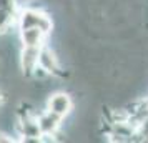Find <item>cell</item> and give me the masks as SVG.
Here are the masks:
<instances>
[{"label": "cell", "instance_id": "6da1fadb", "mask_svg": "<svg viewBox=\"0 0 148 143\" xmlns=\"http://www.w3.org/2000/svg\"><path fill=\"white\" fill-rule=\"evenodd\" d=\"M17 28H40L47 35H52L55 28L53 18L47 10H37L30 7H22L17 17Z\"/></svg>", "mask_w": 148, "mask_h": 143}, {"label": "cell", "instance_id": "7a4b0ae2", "mask_svg": "<svg viewBox=\"0 0 148 143\" xmlns=\"http://www.w3.org/2000/svg\"><path fill=\"white\" fill-rule=\"evenodd\" d=\"M73 96L70 92H65V90H57V92H52L50 95L47 96L45 100V108L53 112L57 115H60L63 120L67 118L68 115L73 113Z\"/></svg>", "mask_w": 148, "mask_h": 143}, {"label": "cell", "instance_id": "3957f363", "mask_svg": "<svg viewBox=\"0 0 148 143\" xmlns=\"http://www.w3.org/2000/svg\"><path fill=\"white\" fill-rule=\"evenodd\" d=\"M38 65L47 70L50 75L58 77V78H65L67 77V72H63V67H62V62L58 53L55 52L53 48H50L45 43L40 50V57H38Z\"/></svg>", "mask_w": 148, "mask_h": 143}, {"label": "cell", "instance_id": "277c9868", "mask_svg": "<svg viewBox=\"0 0 148 143\" xmlns=\"http://www.w3.org/2000/svg\"><path fill=\"white\" fill-rule=\"evenodd\" d=\"M37 122H38L42 135H55L63 127V118L47 108L40 110L37 113Z\"/></svg>", "mask_w": 148, "mask_h": 143}, {"label": "cell", "instance_id": "5b68a950", "mask_svg": "<svg viewBox=\"0 0 148 143\" xmlns=\"http://www.w3.org/2000/svg\"><path fill=\"white\" fill-rule=\"evenodd\" d=\"M42 47H20L18 50V68L22 75L30 77L34 68L38 65V57H40Z\"/></svg>", "mask_w": 148, "mask_h": 143}, {"label": "cell", "instance_id": "8992f818", "mask_svg": "<svg viewBox=\"0 0 148 143\" xmlns=\"http://www.w3.org/2000/svg\"><path fill=\"white\" fill-rule=\"evenodd\" d=\"M50 35L42 32L40 28H22L18 30V40L22 47H43Z\"/></svg>", "mask_w": 148, "mask_h": 143}, {"label": "cell", "instance_id": "52a82bcc", "mask_svg": "<svg viewBox=\"0 0 148 143\" xmlns=\"http://www.w3.org/2000/svg\"><path fill=\"white\" fill-rule=\"evenodd\" d=\"M17 17H18V15L0 12V35L8 34L12 27H17Z\"/></svg>", "mask_w": 148, "mask_h": 143}, {"label": "cell", "instance_id": "ba28073f", "mask_svg": "<svg viewBox=\"0 0 148 143\" xmlns=\"http://www.w3.org/2000/svg\"><path fill=\"white\" fill-rule=\"evenodd\" d=\"M20 8L22 7H20V3H18V0H0V12L18 15Z\"/></svg>", "mask_w": 148, "mask_h": 143}]
</instances>
